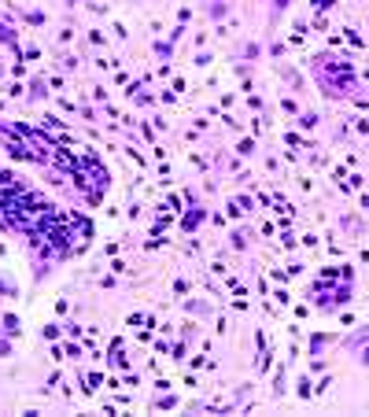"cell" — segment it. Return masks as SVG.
Masks as SVG:
<instances>
[{"label": "cell", "instance_id": "cell-8", "mask_svg": "<svg viewBox=\"0 0 369 417\" xmlns=\"http://www.w3.org/2000/svg\"><path fill=\"white\" fill-rule=\"evenodd\" d=\"M44 96H48V92H44V85H41V78H37L34 85H30V100H44Z\"/></svg>", "mask_w": 369, "mask_h": 417}, {"label": "cell", "instance_id": "cell-5", "mask_svg": "<svg viewBox=\"0 0 369 417\" xmlns=\"http://www.w3.org/2000/svg\"><path fill=\"white\" fill-rule=\"evenodd\" d=\"M0 295H19V284L8 273H0Z\"/></svg>", "mask_w": 369, "mask_h": 417}, {"label": "cell", "instance_id": "cell-14", "mask_svg": "<svg viewBox=\"0 0 369 417\" xmlns=\"http://www.w3.org/2000/svg\"><path fill=\"white\" fill-rule=\"evenodd\" d=\"M328 4H332V0H314V8H318V11H325Z\"/></svg>", "mask_w": 369, "mask_h": 417}, {"label": "cell", "instance_id": "cell-1", "mask_svg": "<svg viewBox=\"0 0 369 417\" xmlns=\"http://www.w3.org/2000/svg\"><path fill=\"white\" fill-rule=\"evenodd\" d=\"M292 4H295V0H269V15H266V19H269V30H273V26L281 22V15H285V11L292 8Z\"/></svg>", "mask_w": 369, "mask_h": 417}, {"label": "cell", "instance_id": "cell-10", "mask_svg": "<svg viewBox=\"0 0 369 417\" xmlns=\"http://www.w3.org/2000/svg\"><path fill=\"white\" fill-rule=\"evenodd\" d=\"M244 244H247V233H244V229H236V233H233V248H244Z\"/></svg>", "mask_w": 369, "mask_h": 417}, {"label": "cell", "instance_id": "cell-3", "mask_svg": "<svg viewBox=\"0 0 369 417\" xmlns=\"http://www.w3.org/2000/svg\"><path fill=\"white\" fill-rule=\"evenodd\" d=\"M200 222H203V207H192V210H188V218H181V229H184V233H192Z\"/></svg>", "mask_w": 369, "mask_h": 417}, {"label": "cell", "instance_id": "cell-11", "mask_svg": "<svg viewBox=\"0 0 369 417\" xmlns=\"http://www.w3.org/2000/svg\"><path fill=\"white\" fill-rule=\"evenodd\" d=\"M226 11H229V8H226V4H222V0H218V4H210V15H214V19H222V15H226Z\"/></svg>", "mask_w": 369, "mask_h": 417}, {"label": "cell", "instance_id": "cell-2", "mask_svg": "<svg viewBox=\"0 0 369 417\" xmlns=\"http://www.w3.org/2000/svg\"><path fill=\"white\" fill-rule=\"evenodd\" d=\"M0 41L11 44V48H19V34H15V26H11L8 19H0Z\"/></svg>", "mask_w": 369, "mask_h": 417}, {"label": "cell", "instance_id": "cell-13", "mask_svg": "<svg viewBox=\"0 0 369 417\" xmlns=\"http://www.w3.org/2000/svg\"><path fill=\"white\" fill-rule=\"evenodd\" d=\"M0 354H11V340H8V336L0 340Z\"/></svg>", "mask_w": 369, "mask_h": 417}, {"label": "cell", "instance_id": "cell-9", "mask_svg": "<svg viewBox=\"0 0 369 417\" xmlns=\"http://www.w3.org/2000/svg\"><path fill=\"white\" fill-rule=\"evenodd\" d=\"M295 392H299V399H310V392H314V388H310V380H307V376H303V380H299V388H295Z\"/></svg>", "mask_w": 369, "mask_h": 417}, {"label": "cell", "instance_id": "cell-12", "mask_svg": "<svg viewBox=\"0 0 369 417\" xmlns=\"http://www.w3.org/2000/svg\"><path fill=\"white\" fill-rule=\"evenodd\" d=\"M362 340H369V329H358V333H354L347 343H362Z\"/></svg>", "mask_w": 369, "mask_h": 417}, {"label": "cell", "instance_id": "cell-6", "mask_svg": "<svg viewBox=\"0 0 369 417\" xmlns=\"http://www.w3.org/2000/svg\"><path fill=\"white\" fill-rule=\"evenodd\" d=\"M155 56L170 59V56H174V41H155Z\"/></svg>", "mask_w": 369, "mask_h": 417}, {"label": "cell", "instance_id": "cell-15", "mask_svg": "<svg viewBox=\"0 0 369 417\" xmlns=\"http://www.w3.org/2000/svg\"><path fill=\"white\" fill-rule=\"evenodd\" d=\"M358 362H362V366H369V347H366V351H362V354H358Z\"/></svg>", "mask_w": 369, "mask_h": 417}, {"label": "cell", "instance_id": "cell-7", "mask_svg": "<svg viewBox=\"0 0 369 417\" xmlns=\"http://www.w3.org/2000/svg\"><path fill=\"white\" fill-rule=\"evenodd\" d=\"M4 333H8V336H19V317H15V314L4 317Z\"/></svg>", "mask_w": 369, "mask_h": 417}, {"label": "cell", "instance_id": "cell-4", "mask_svg": "<svg viewBox=\"0 0 369 417\" xmlns=\"http://www.w3.org/2000/svg\"><path fill=\"white\" fill-rule=\"evenodd\" d=\"M177 406V395H159V399H151V410H174Z\"/></svg>", "mask_w": 369, "mask_h": 417}]
</instances>
